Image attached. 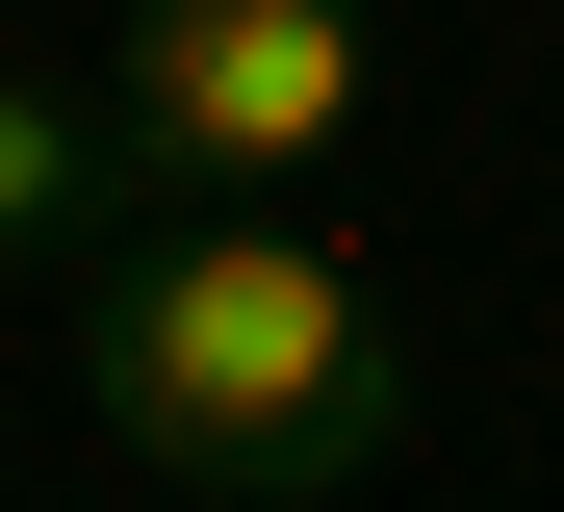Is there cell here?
<instances>
[{
    "mask_svg": "<svg viewBox=\"0 0 564 512\" xmlns=\"http://www.w3.org/2000/svg\"><path fill=\"white\" fill-rule=\"evenodd\" d=\"M77 384H104V436L154 487H359L411 436V334L386 282H359L308 205H154V231H104V282H77Z\"/></svg>",
    "mask_w": 564,
    "mask_h": 512,
    "instance_id": "cell-1",
    "label": "cell"
},
{
    "mask_svg": "<svg viewBox=\"0 0 564 512\" xmlns=\"http://www.w3.org/2000/svg\"><path fill=\"white\" fill-rule=\"evenodd\" d=\"M359 102H386V26H359V0H129V26H104V129H129L154 205L334 179Z\"/></svg>",
    "mask_w": 564,
    "mask_h": 512,
    "instance_id": "cell-2",
    "label": "cell"
},
{
    "mask_svg": "<svg viewBox=\"0 0 564 512\" xmlns=\"http://www.w3.org/2000/svg\"><path fill=\"white\" fill-rule=\"evenodd\" d=\"M104 205H129V129L77 77H0V257H77Z\"/></svg>",
    "mask_w": 564,
    "mask_h": 512,
    "instance_id": "cell-3",
    "label": "cell"
}]
</instances>
